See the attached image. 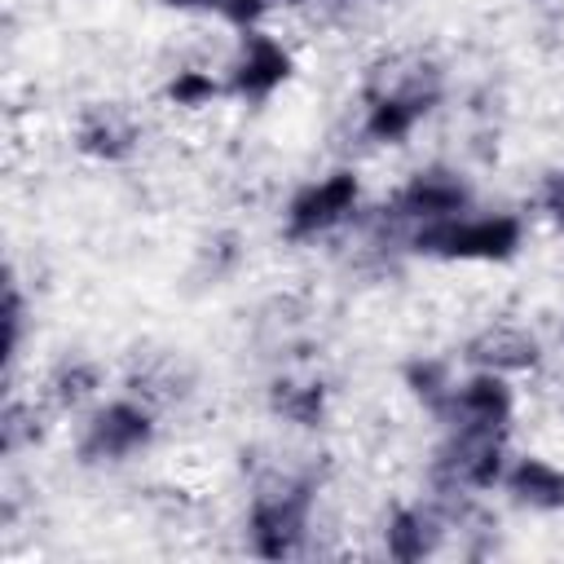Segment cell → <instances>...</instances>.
Returning a JSON list of instances; mask_svg holds the SVG:
<instances>
[{
	"mask_svg": "<svg viewBox=\"0 0 564 564\" xmlns=\"http://www.w3.org/2000/svg\"><path fill=\"white\" fill-rule=\"evenodd\" d=\"M560 339H564V330H560Z\"/></svg>",
	"mask_w": 564,
	"mask_h": 564,
	"instance_id": "603a6c76",
	"label": "cell"
},
{
	"mask_svg": "<svg viewBox=\"0 0 564 564\" xmlns=\"http://www.w3.org/2000/svg\"><path fill=\"white\" fill-rule=\"evenodd\" d=\"M220 93V84L207 70H176L167 79V101L172 106H207Z\"/></svg>",
	"mask_w": 564,
	"mask_h": 564,
	"instance_id": "d6986e66",
	"label": "cell"
},
{
	"mask_svg": "<svg viewBox=\"0 0 564 564\" xmlns=\"http://www.w3.org/2000/svg\"><path fill=\"white\" fill-rule=\"evenodd\" d=\"M326 383L322 379H304V375H282L269 383V410L282 419V423H295V427H317L326 419Z\"/></svg>",
	"mask_w": 564,
	"mask_h": 564,
	"instance_id": "5bb4252c",
	"label": "cell"
},
{
	"mask_svg": "<svg viewBox=\"0 0 564 564\" xmlns=\"http://www.w3.org/2000/svg\"><path fill=\"white\" fill-rule=\"evenodd\" d=\"M511 410H516V397H511L507 379L498 370H476L467 383H454V392L436 419H445V427H454V423L511 427Z\"/></svg>",
	"mask_w": 564,
	"mask_h": 564,
	"instance_id": "9c48e42d",
	"label": "cell"
},
{
	"mask_svg": "<svg viewBox=\"0 0 564 564\" xmlns=\"http://www.w3.org/2000/svg\"><path fill=\"white\" fill-rule=\"evenodd\" d=\"M357 198H361V181H357V172H348V167H339V172H330V176L304 185V189L286 203V238H291V242H308V238L335 229V225L357 207Z\"/></svg>",
	"mask_w": 564,
	"mask_h": 564,
	"instance_id": "52a82bcc",
	"label": "cell"
},
{
	"mask_svg": "<svg viewBox=\"0 0 564 564\" xmlns=\"http://www.w3.org/2000/svg\"><path fill=\"white\" fill-rule=\"evenodd\" d=\"M97 383H101V370L93 361H62L48 375V401L57 410H75L97 392Z\"/></svg>",
	"mask_w": 564,
	"mask_h": 564,
	"instance_id": "9a60e30c",
	"label": "cell"
},
{
	"mask_svg": "<svg viewBox=\"0 0 564 564\" xmlns=\"http://www.w3.org/2000/svg\"><path fill=\"white\" fill-rule=\"evenodd\" d=\"M445 84L441 70L423 57H392L383 66H375L370 84H366V115H361V132L379 145H401L441 101Z\"/></svg>",
	"mask_w": 564,
	"mask_h": 564,
	"instance_id": "6da1fadb",
	"label": "cell"
},
{
	"mask_svg": "<svg viewBox=\"0 0 564 564\" xmlns=\"http://www.w3.org/2000/svg\"><path fill=\"white\" fill-rule=\"evenodd\" d=\"M163 4H172V9H198V13H216V18H225V22H234V26L247 31V26L264 13L269 0H163Z\"/></svg>",
	"mask_w": 564,
	"mask_h": 564,
	"instance_id": "ac0fdd59",
	"label": "cell"
},
{
	"mask_svg": "<svg viewBox=\"0 0 564 564\" xmlns=\"http://www.w3.org/2000/svg\"><path fill=\"white\" fill-rule=\"evenodd\" d=\"M524 225L511 212L494 216H449L419 225L410 234V251L432 256V260H511L520 251Z\"/></svg>",
	"mask_w": 564,
	"mask_h": 564,
	"instance_id": "3957f363",
	"label": "cell"
},
{
	"mask_svg": "<svg viewBox=\"0 0 564 564\" xmlns=\"http://www.w3.org/2000/svg\"><path fill=\"white\" fill-rule=\"evenodd\" d=\"M511 498L529 511H564V471L538 454L529 458H516L507 471H502Z\"/></svg>",
	"mask_w": 564,
	"mask_h": 564,
	"instance_id": "7c38bea8",
	"label": "cell"
},
{
	"mask_svg": "<svg viewBox=\"0 0 564 564\" xmlns=\"http://www.w3.org/2000/svg\"><path fill=\"white\" fill-rule=\"evenodd\" d=\"M22 322H26V304H22L18 282L9 278V286H4V357H9V361H13L18 348H22Z\"/></svg>",
	"mask_w": 564,
	"mask_h": 564,
	"instance_id": "ffe728a7",
	"label": "cell"
},
{
	"mask_svg": "<svg viewBox=\"0 0 564 564\" xmlns=\"http://www.w3.org/2000/svg\"><path fill=\"white\" fill-rule=\"evenodd\" d=\"M436 485L445 494H467V489H494L507 471V427H471L454 423L445 445L432 458Z\"/></svg>",
	"mask_w": 564,
	"mask_h": 564,
	"instance_id": "277c9868",
	"label": "cell"
},
{
	"mask_svg": "<svg viewBox=\"0 0 564 564\" xmlns=\"http://www.w3.org/2000/svg\"><path fill=\"white\" fill-rule=\"evenodd\" d=\"M154 441V410L145 401H106L79 432V463H123Z\"/></svg>",
	"mask_w": 564,
	"mask_h": 564,
	"instance_id": "5b68a950",
	"label": "cell"
},
{
	"mask_svg": "<svg viewBox=\"0 0 564 564\" xmlns=\"http://www.w3.org/2000/svg\"><path fill=\"white\" fill-rule=\"evenodd\" d=\"M463 357H467L471 366H480V370L511 375V370H533L538 357H542V348H538V339H533L524 326H516V322H494V326H485L480 335L467 339V352H463Z\"/></svg>",
	"mask_w": 564,
	"mask_h": 564,
	"instance_id": "30bf717a",
	"label": "cell"
},
{
	"mask_svg": "<svg viewBox=\"0 0 564 564\" xmlns=\"http://www.w3.org/2000/svg\"><path fill=\"white\" fill-rule=\"evenodd\" d=\"M317 498V476L313 471H273L256 485L251 511H247V538L260 560H286L300 551L308 533Z\"/></svg>",
	"mask_w": 564,
	"mask_h": 564,
	"instance_id": "7a4b0ae2",
	"label": "cell"
},
{
	"mask_svg": "<svg viewBox=\"0 0 564 564\" xmlns=\"http://www.w3.org/2000/svg\"><path fill=\"white\" fill-rule=\"evenodd\" d=\"M542 212L551 216V225L555 229H564V167H555V172H546V181H542Z\"/></svg>",
	"mask_w": 564,
	"mask_h": 564,
	"instance_id": "44dd1931",
	"label": "cell"
},
{
	"mask_svg": "<svg viewBox=\"0 0 564 564\" xmlns=\"http://www.w3.org/2000/svg\"><path fill=\"white\" fill-rule=\"evenodd\" d=\"M405 388H410L432 414H441L445 401H449V392H454L445 361H432V357H414V361L405 366Z\"/></svg>",
	"mask_w": 564,
	"mask_h": 564,
	"instance_id": "2e32d148",
	"label": "cell"
},
{
	"mask_svg": "<svg viewBox=\"0 0 564 564\" xmlns=\"http://www.w3.org/2000/svg\"><path fill=\"white\" fill-rule=\"evenodd\" d=\"M383 546H388L392 560L414 564V560H423L441 546V520L423 507H397L383 524Z\"/></svg>",
	"mask_w": 564,
	"mask_h": 564,
	"instance_id": "4fadbf2b",
	"label": "cell"
},
{
	"mask_svg": "<svg viewBox=\"0 0 564 564\" xmlns=\"http://www.w3.org/2000/svg\"><path fill=\"white\" fill-rule=\"evenodd\" d=\"M335 4H352V0H335Z\"/></svg>",
	"mask_w": 564,
	"mask_h": 564,
	"instance_id": "7402d4cb",
	"label": "cell"
},
{
	"mask_svg": "<svg viewBox=\"0 0 564 564\" xmlns=\"http://www.w3.org/2000/svg\"><path fill=\"white\" fill-rule=\"evenodd\" d=\"M291 70H295L291 53H286L273 35L247 26V31H242V44H238V57H234V66H229V88H234L242 101H264V97H273V93L291 79Z\"/></svg>",
	"mask_w": 564,
	"mask_h": 564,
	"instance_id": "ba28073f",
	"label": "cell"
},
{
	"mask_svg": "<svg viewBox=\"0 0 564 564\" xmlns=\"http://www.w3.org/2000/svg\"><path fill=\"white\" fill-rule=\"evenodd\" d=\"M40 410L35 405H26V401H9L4 405V419H0V445H4V454H13V449H22V445H31V441H40Z\"/></svg>",
	"mask_w": 564,
	"mask_h": 564,
	"instance_id": "e0dca14e",
	"label": "cell"
},
{
	"mask_svg": "<svg viewBox=\"0 0 564 564\" xmlns=\"http://www.w3.org/2000/svg\"><path fill=\"white\" fill-rule=\"evenodd\" d=\"M137 123L123 119L119 110L110 106H93L79 115V128H75V150L88 154V159H101V163H119L137 150Z\"/></svg>",
	"mask_w": 564,
	"mask_h": 564,
	"instance_id": "8fae6325",
	"label": "cell"
},
{
	"mask_svg": "<svg viewBox=\"0 0 564 564\" xmlns=\"http://www.w3.org/2000/svg\"><path fill=\"white\" fill-rule=\"evenodd\" d=\"M471 203V185L454 172V167H423L414 172L397 194L392 203L383 207L388 220L397 225H432V220H449V216H463Z\"/></svg>",
	"mask_w": 564,
	"mask_h": 564,
	"instance_id": "8992f818",
	"label": "cell"
}]
</instances>
